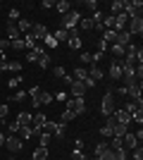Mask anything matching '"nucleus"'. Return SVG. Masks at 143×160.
<instances>
[{"mask_svg":"<svg viewBox=\"0 0 143 160\" xmlns=\"http://www.w3.org/2000/svg\"><path fill=\"white\" fill-rule=\"evenodd\" d=\"M26 62H36L38 67H43V69H45V67H50V55L43 50V46H34V48L26 53Z\"/></svg>","mask_w":143,"mask_h":160,"instance_id":"f257e3e1","label":"nucleus"},{"mask_svg":"<svg viewBox=\"0 0 143 160\" xmlns=\"http://www.w3.org/2000/svg\"><path fill=\"white\" fill-rule=\"evenodd\" d=\"M115 108H117V103H115V88H107L105 96H102V100H100V115H102V117H110V115L115 112Z\"/></svg>","mask_w":143,"mask_h":160,"instance_id":"f03ea898","label":"nucleus"},{"mask_svg":"<svg viewBox=\"0 0 143 160\" xmlns=\"http://www.w3.org/2000/svg\"><path fill=\"white\" fill-rule=\"evenodd\" d=\"M79 19H81V14L76 12V10H69L67 14H62V24H60V27L64 29V31H76Z\"/></svg>","mask_w":143,"mask_h":160,"instance_id":"7ed1b4c3","label":"nucleus"},{"mask_svg":"<svg viewBox=\"0 0 143 160\" xmlns=\"http://www.w3.org/2000/svg\"><path fill=\"white\" fill-rule=\"evenodd\" d=\"M64 108H67V110H74L76 115H83L86 112V100L83 98H67L64 100Z\"/></svg>","mask_w":143,"mask_h":160,"instance_id":"20e7f679","label":"nucleus"},{"mask_svg":"<svg viewBox=\"0 0 143 160\" xmlns=\"http://www.w3.org/2000/svg\"><path fill=\"white\" fill-rule=\"evenodd\" d=\"M5 148L10 151V153H19L21 148H24V141H21L19 136L10 134V136H5Z\"/></svg>","mask_w":143,"mask_h":160,"instance_id":"39448f33","label":"nucleus"},{"mask_svg":"<svg viewBox=\"0 0 143 160\" xmlns=\"http://www.w3.org/2000/svg\"><path fill=\"white\" fill-rule=\"evenodd\" d=\"M126 31H129L131 36H141L143 33V17H131V19L126 22Z\"/></svg>","mask_w":143,"mask_h":160,"instance_id":"423d86ee","label":"nucleus"},{"mask_svg":"<svg viewBox=\"0 0 143 160\" xmlns=\"http://www.w3.org/2000/svg\"><path fill=\"white\" fill-rule=\"evenodd\" d=\"M124 12H126V17H141V12H143V2L141 0H126V10H124Z\"/></svg>","mask_w":143,"mask_h":160,"instance_id":"0eeeda50","label":"nucleus"},{"mask_svg":"<svg viewBox=\"0 0 143 160\" xmlns=\"http://www.w3.org/2000/svg\"><path fill=\"white\" fill-rule=\"evenodd\" d=\"M122 65H124L122 60H112V62H110L107 77H110L112 81H119V79H122Z\"/></svg>","mask_w":143,"mask_h":160,"instance_id":"6e6552de","label":"nucleus"},{"mask_svg":"<svg viewBox=\"0 0 143 160\" xmlns=\"http://www.w3.org/2000/svg\"><path fill=\"white\" fill-rule=\"evenodd\" d=\"M124 96H129L134 103H143L141 96V84H134V86H124Z\"/></svg>","mask_w":143,"mask_h":160,"instance_id":"1a4fd4ad","label":"nucleus"},{"mask_svg":"<svg viewBox=\"0 0 143 160\" xmlns=\"http://www.w3.org/2000/svg\"><path fill=\"white\" fill-rule=\"evenodd\" d=\"M29 33H31V38H34V41H45V36L50 31H48V27H43V24H34Z\"/></svg>","mask_w":143,"mask_h":160,"instance_id":"9d476101","label":"nucleus"},{"mask_svg":"<svg viewBox=\"0 0 143 160\" xmlns=\"http://www.w3.org/2000/svg\"><path fill=\"white\" fill-rule=\"evenodd\" d=\"M0 72H14V74H21V62L2 60V62H0Z\"/></svg>","mask_w":143,"mask_h":160,"instance_id":"9b49d317","label":"nucleus"},{"mask_svg":"<svg viewBox=\"0 0 143 160\" xmlns=\"http://www.w3.org/2000/svg\"><path fill=\"white\" fill-rule=\"evenodd\" d=\"M45 122H48V117H45L43 112H36L34 117H31V129H34L36 136H38V132L43 129V124H45Z\"/></svg>","mask_w":143,"mask_h":160,"instance_id":"f8f14e48","label":"nucleus"},{"mask_svg":"<svg viewBox=\"0 0 143 160\" xmlns=\"http://www.w3.org/2000/svg\"><path fill=\"white\" fill-rule=\"evenodd\" d=\"M64 43H67L69 46V50H81V36H79V31H69V38L64 41Z\"/></svg>","mask_w":143,"mask_h":160,"instance_id":"ddd939ff","label":"nucleus"},{"mask_svg":"<svg viewBox=\"0 0 143 160\" xmlns=\"http://www.w3.org/2000/svg\"><path fill=\"white\" fill-rule=\"evenodd\" d=\"M136 146H141V143L136 141V136H134L131 132H126V134L122 136V148H124V151H134Z\"/></svg>","mask_w":143,"mask_h":160,"instance_id":"4468645a","label":"nucleus"},{"mask_svg":"<svg viewBox=\"0 0 143 160\" xmlns=\"http://www.w3.org/2000/svg\"><path fill=\"white\" fill-rule=\"evenodd\" d=\"M86 91H88V88L83 86L81 81H74V84H72V86H69V98H83V96H86Z\"/></svg>","mask_w":143,"mask_h":160,"instance_id":"2eb2a0df","label":"nucleus"},{"mask_svg":"<svg viewBox=\"0 0 143 160\" xmlns=\"http://www.w3.org/2000/svg\"><path fill=\"white\" fill-rule=\"evenodd\" d=\"M124 10H126V0H112V2H110V14H112V17L122 14Z\"/></svg>","mask_w":143,"mask_h":160,"instance_id":"dca6fc26","label":"nucleus"},{"mask_svg":"<svg viewBox=\"0 0 143 160\" xmlns=\"http://www.w3.org/2000/svg\"><path fill=\"white\" fill-rule=\"evenodd\" d=\"M112 117H115L117 122H122V124H129L131 122V115L124 110V108H115V112H112Z\"/></svg>","mask_w":143,"mask_h":160,"instance_id":"f3484780","label":"nucleus"},{"mask_svg":"<svg viewBox=\"0 0 143 160\" xmlns=\"http://www.w3.org/2000/svg\"><path fill=\"white\" fill-rule=\"evenodd\" d=\"M86 72H88V77L95 81V84H98V81L102 79V77H105V74H102V69H100L98 65H88V67H86Z\"/></svg>","mask_w":143,"mask_h":160,"instance_id":"a211bd4d","label":"nucleus"},{"mask_svg":"<svg viewBox=\"0 0 143 160\" xmlns=\"http://www.w3.org/2000/svg\"><path fill=\"white\" fill-rule=\"evenodd\" d=\"M31 27H34V22H31V19H26V17H21V19L17 22V29H19V33H21V36H26V33L31 31Z\"/></svg>","mask_w":143,"mask_h":160,"instance_id":"6ab92c4d","label":"nucleus"},{"mask_svg":"<svg viewBox=\"0 0 143 160\" xmlns=\"http://www.w3.org/2000/svg\"><path fill=\"white\" fill-rule=\"evenodd\" d=\"M126 22H129V17H126V12H122V14H117L115 17V31H124L126 29Z\"/></svg>","mask_w":143,"mask_h":160,"instance_id":"aec40b11","label":"nucleus"},{"mask_svg":"<svg viewBox=\"0 0 143 160\" xmlns=\"http://www.w3.org/2000/svg\"><path fill=\"white\" fill-rule=\"evenodd\" d=\"M38 96H41V86H31L26 91V98H31V105L34 108H41L38 105Z\"/></svg>","mask_w":143,"mask_h":160,"instance_id":"412c9836","label":"nucleus"},{"mask_svg":"<svg viewBox=\"0 0 143 160\" xmlns=\"http://www.w3.org/2000/svg\"><path fill=\"white\" fill-rule=\"evenodd\" d=\"M131 38H134V36H131V33L124 29V31H117V41H115V43H117V46H129Z\"/></svg>","mask_w":143,"mask_h":160,"instance_id":"4be33fe9","label":"nucleus"},{"mask_svg":"<svg viewBox=\"0 0 143 160\" xmlns=\"http://www.w3.org/2000/svg\"><path fill=\"white\" fill-rule=\"evenodd\" d=\"M5 31H7V38L10 41H17V38H21V33H19V29H17V24H12V22H7L5 24Z\"/></svg>","mask_w":143,"mask_h":160,"instance_id":"5701e85b","label":"nucleus"},{"mask_svg":"<svg viewBox=\"0 0 143 160\" xmlns=\"http://www.w3.org/2000/svg\"><path fill=\"white\" fill-rule=\"evenodd\" d=\"M31 117H34L31 112H19L17 115V124L19 127H31Z\"/></svg>","mask_w":143,"mask_h":160,"instance_id":"b1692460","label":"nucleus"},{"mask_svg":"<svg viewBox=\"0 0 143 160\" xmlns=\"http://www.w3.org/2000/svg\"><path fill=\"white\" fill-rule=\"evenodd\" d=\"M100 41H105L107 46H112V43L117 41V31H112V29H102V38Z\"/></svg>","mask_w":143,"mask_h":160,"instance_id":"393cba45","label":"nucleus"},{"mask_svg":"<svg viewBox=\"0 0 143 160\" xmlns=\"http://www.w3.org/2000/svg\"><path fill=\"white\" fill-rule=\"evenodd\" d=\"M110 53H112V60H122V58H124V46L112 43V46H110Z\"/></svg>","mask_w":143,"mask_h":160,"instance_id":"a878e982","label":"nucleus"},{"mask_svg":"<svg viewBox=\"0 0 143 160\" xmlns=\"http://www.w3.org/2000/svg\"><path fill=\"white\" fill-rule=\"evenodd\" d=\"M55 10L60 14H67L69 10H72V2H69V0H60V2H55Z\"/></svg>","mask_w":143,"mask_h":160,"instance_id":"bb28decb","label":"nucleus"},{"mask_svg":"<svg viewBox=\"0 0 143 160\" xmlns=\"http://www.w3.org/2000/svg\"><path fill=\"white\" fill-rule=\"evenodd\" d=\"M17 136H19L21 141H26V139H31V136H36V134H34V129H31V127H19Z\"/></svg>","mask_w":143,"mask_h":160,"instance_id":"cd10ccee","label":"nucleus"},{"mask_svg":"<svg viewBox=\"0 0 143 160\" xmlns=\"http://www.w3.org/2000/svg\"><path fill=\"white\" fill-rule=\"evenodd\" d=\"M76 29H81V31H91V29H95V24H93L91 17H86V19H79V27H76Z\"/></svg>","mask_w":143,"mask_h":160,"instance_id":"c85d7f7f","label":"nucleus"},{"mask_svg":"<svg viewBox=\"0 0 143 160\" xmlns=\"http://www.w3.org/2000/svg\"><path fill=\"white\" fill-rule=\"evenodd\" d=\"M72 77H74V81H86V77H88V72H86V67H76Z\"/></svg>","mask_w":143,"mask_h":160,"instance_id":"c756f323","label":"nucleus"},{"mask_svg":"<svg viewBox=\"0 0 143 160\" xmlns=\"http://www.w3.org/2000/svg\"><path fill=\"white\" fill-rule=\"evenodd\" d=\"M50 141H53V136H50V134H45V132H38V146L48 148V146H50Z\"/></svg>","mask_w":143,"mask_h":160,"instance_id":"7c9ffc66","label":"nucleus"},{"mask_svg":"<svg viewBox=\"0 0 143 160\" xmlns=\"http://www.w3.org/2000/svg\"><path fill=\"white\" fill-rule=\"evenodd\" d=\"M53 38H55V41H57V43H64V41H67V38H69V31H64V29H62V27H60V29H57V31H55V33H53Z\"/></svg>","mask_w":143,"mask_h":160,"instance_id":"2f4dec72","label":"nucleus"},{"mask_svg":"<svg viewBox=\"0 0 143 160\" xmlns=\"http://www.w3.org/2000/svg\"><path fill=\"white\" fill-rule=\"evenodd\" d=\"M98 160H117V153H115V151H112V148H105V151H102V153L100 155H98Z\"/></svg>","mask_w":143,"mask_h":160,"instance_id":"473e14b6","label":"nucleus"},{"mask_svg":"<svg viewBox=\"0 0 143 160\" xmlns=\"http://www.w3.org/2000/svg\"><path fill=\"white\" fill-rule=\"evenodd\" d=\"M53 93H48V91H41V96H38V105H48V103H53Z\"/></svg>","mask_w":143,"mask_h":160,"instance_id":"72a5a7b5","label":"nucleus"},{"mask_svg":"<svg viewBox=\"0 0 143 160\" xmlns=\"http://www.w3.org/2000/svg\"><path fill=\"white\" fill-rule=\"evenodd\" d=\"M115 27V17L112 14H107V17H102V22H100V29H112ZM115 31V29H112Z\"/></svg>","mask_w":143,"mask_h":160,"instance_id":"f704fd0d","label":"nucleus"},{"mask_svg":"<svg viewBox=\"0 0 143 160\" xmlns=\"http://www.w3.org/2000/svg\"><path fill=\"white\" fill-rule=\"evenodd\" d=\"M64 132H67V124H64V122H55L53 136H64Z\"/></svg>","mask_w":143,"mask_h":160,"instance_id":"c9c22d12","label":"nucleus"},{"mask_svg":"<svg viewBox=\"0 0 143 160\" xmlns=\"http://www.w3.org/2000/svg\"><path fill=\"white\" fill-rule=\"evenodd\" d=\"M34 160H48V148L38 146V148L34 151Z\"/></svg>","mask_w":143,"mask_h":160,"instance_id":"e433bc0d","label":"nucleus"},{"mask_svg":"<svg viewBox=\"0 0 143 160\" xmlns=\"http://www.w3.org/2000/svg\"><path fill=\"white\" fill-rule=\"evenodd\" d=\"M7 17H10V22H12V24H17V22L21 19V14H19V10H17V7H12V10L7 12Z\"/></svg>","mask_w":143,"mask_h":160,"instance_id":"4c0bfd02","label":"nucleus"},{"mask_svg":"<svg viewBox=\"0 0 143 160\" xmlns=\"http://www.w3.org/2000/svg\"><path fill=\"white\" fill-rule=\"evenodd\" d=\"M24 98H26V91H17L14 96L7 98V103H19V100H24Z\"/></svg>","mask_w":143,"mask_h":160,"instance_id":"58836bf2","label":"nucleus"},{"mask_svg":"<svg viewBox=\"0 0 143 160\" xmlns=\"http://www.w3.org/2000/svg\"><path fill=\"white\" fill-rule=\"evenodd\" d=\"M74 117H76L74 110H64V112H62V117H60V122H64V124H67V122H72Z\"/></svg>","mask_w":143,"mask_h":160,"instance_id":"ea45409f","label":"nucleus"},{"mask_svg":"<svg viewBox=\"0 0 143 160\" xmlns=\"http://www.w3.org/2000/svg\"><path fill=\"white\" fill-rule=\"evenodd\" d=\"M7 115H10V105H7V103H2V105H0V124L7 120Z\"/></svg>","mask_w":143,"mask_h":160,"instance_id":"a19ab883","label":"nucleus"},{"mask_svg":"<svg viewBox=\"0 0 143 160\" xmlns=\"http://www.w3.org/2000/svg\"><path fill=\"white\" fill-rule=\"evenodd\" d=\"M7 46H10V48H14V50H24V48H26V46H24V38L10 41V43H7Z\"/></svg>","mask_w":143,"mask_h":160,"instance_id":"79ce46f5","label":"nucleus"},{"mask_svg":"<svg viewBox=\"0 0 143 160\" xmlns=\"http://www.w3.org/2000/svg\"><path fill=\"white\" fill-rule=\"evenodd\" d=\"M43 43H45L48 48H53V50H55V48H57V46H60V43H57V41L53 38V33H48V36H45V41H43Z\"/></svg>","mask_w":143,"mask_h":160,"instance_id":"37998d69","label":"nucleus"},{"mask_svg":"<svg viewBox=\"0 0 143 160\" xmlns=\"http://www.w3.org/2000/svg\"><path fill=\"white\" fill-rule=\"evenodd\" d=\"M53 74L57 77V79H64V74H67V69H64L62 65H57V67H53Z\"/></svg>","mask_w":143,"mask_h":160,"instance_id":"c03bdc74","label":"nucleus"},{"mask_svg":"<svg viewBox=\"0 0 143 160\" xmlns=\"http://www.w3.org/2000/svg\"><path fill=\"white\" fill-rule=\"evenodd\" d=\"M19 84H21V74H14L12 79L7 81V86H10V88H17V86H19Z\"/></svg>","mask_w":143,"mask_h":160,"instance_id":"a18cd8bd","label":"nucleus"},{"mask_svg":"<svg viewBox=\"0 0 143 160\" xmlns=\"http://www.w3.org/2000/svg\"><path fill=\"white\" fill-rule=\"evenodd\" d=\"M131 160H143V148L141 146H136L131 151Z\"/></svg>","mask_w":143,"mask_h":160,"instance_id":"49530a36","label":"nucleus"},{"mask_svg":"<svg viewBox=\"0 0 143 160\" xmlns=\"http://www.w3.org/2000/svg\"><path fill=\"white\" fill-rule=\"evenodd\" d=\"M81 7H86V10L95 12V10H98V2H95V0H86V2H81Z\"/></svg>","mask_w":143,"mask_h":160,"instance_id":"de8ad7c7","label":"nucleus"},{"mask_svg":"<svg viewBox=\"0 0 143 160\" xmlns=\"http://www.w3.org/2000/svg\"><path fill=\"white\" fill-rule=\"evenodd\" d=\"M72 160H91V158L83 155V151H72Z\"/></svg>","mask_w":143,"mask_h":160,"instance_id":"09e8293b","label":"nucleus"},{"mask_svg":"<svg viewBox=\"0 0 143 160\" xmlns=\"http://www.w3.org/2000/svg\"><path fill=\"white\" fill-rule=\"evenodd\" d=\"M53 98H55V100H62V103H64V100L69 98V93H67V91H57V93H53Z\"/></svg>","mask_w":143,"mask_h":160,"instance_id":"8fccbe9b","label":"nucleus"},{"mask_svg":"<svg viewBox=\"0 0 143 160\" xmlns=\"http://www.w3.org/2000/svg\"><path fill=\"white\" fill-rule=\"evenodd\" d=\"M105 148H107V141H98V146H95V158H98V155H100Z\"/></svg>","mask_w":143,"mask_h":160,"instance_id":"3c124183","label":"nucleus"},{"mask_svg":"<svg viewBox=\"0 0 143 160\" xmlns=\"http://www.w3.org/2000/svg\"><path fill=\"white\" fill-rule=\"evenodd\" d=\"M81 62L83 65H93V55L91 53H81Z\"/></svg>","mask_w":143,"mask_h":160,"instance_id":"603ef678","label":"nucleus"},{"mask_svg":"<svg viewBox=\"0 0 143 160\" xmlns=\"http://www.w3.org/2000/svg\"><path fill=\"white\" fill-rule=\"evenodd\" d=\"M7 132L17 136V132H19V124H17V122H10V124H7Z\"/></svg>","mask_w":143,"mask_h":160,"instance_id":"864d4df0","label":"nucleus"},{"mask_svg":"<svg viewBox=\"0 0 143 160\" xmlns=\"http://www.w3.org/2000/svg\"><path fill=\"white\" fill-rule=\"evenodd\" d=\"M107 43H105V41H98V53H100V55H105V50H107Z\"/></svg>","mask_w":143,"mask_h":160,"instance_id":"5fc2aeb1","label":"nucleus"},{"mask_svg":"<svg viewBox=\"0 0 143 160\" xmlns=\"http://www.w3.org/2000/svg\"><path fill=\"white\" fill-rule=\"evenodd\" d=\"M53 7H55L53 0H43V2H41V10H53Z\"/></svg>","mask_w":143,"mask_h":160,"instance_id":"6e6d98bb","label":"nucleus"},{"mask_svg":"<svg viewBox=\"0 0 143 160\" xmlns=\"http://www.w3.org/2000/svg\"><path fill=\"white\" fill-rule=\"evenodd\" d=\"M74 151H83V141H81V139L74 141Z\"/></svg>","mask_w":143,"mask_h":160,"instance_id":"4d7b16f0","label":"nucleus"},{"mask_svg":"<svg viewBox=\"0 0 143 160\" xmlns=\"http://www.w3.org/2000/svg\"><path fill=\"white\" fill-rule=\"evenodd\" d=\"M64 84H67V86H72V84H74V77H72V74H64Z\"/></svg>","mask_w":143,"mask_h":160,"instance_id":"13d9d810","label":"nucleus"},{"mask_svg":"<svg viewBox=\"0 0 143 160\" xmlns=\"http://www.w3.org/2000/svg\"><path fill=\"white\" fill-rule=\"evenodd\" d=\"M134 136H136V141H138V143H141V141H143V129L138 127V134H134Z\"/></svg>","mask_w":143,"mask_h":160,"instance_id":"bf43d9fd","label":"nucleus"},{"mask_svg":"<svg viewBox=\"0 0 143 160\" xmlns=\"http://www.w3.org/2000/svg\"><path fill=\"white\" fill-rule=\"evenodd\" d=\"M2 146H5V134L0 132V148H2Z\"/></svg>","mask_w":143,"mask_h":160,"instance_id":"052dcab7","label":"nucleus"},{"mask_svg":"<svg viewBox=\"0 0 143 160\" xmlns=\"http://www.w3.org/2000/svg\"><path fill=\"white\" fill-rule=\"evenodd\" d=\"M0 41H2V31H0Z\"/></svg>","mask_w":143,"mask_h":160,"instance_id":"680f3d73","label":"nucleus"},{"mask_svg":"<svg viewBox=\"0 0 143 160\" xmlns=\"http://www.w3.org/2000/svg\"><path fill=\"white\" fill-rule=\"evenodd\" d=\"M10 160H17V158H10Z\"/></svg>","mask_w":143,"mask_h":160,"instance_id":"e2e57ef3","label":"nucleus"}]
</instances>
